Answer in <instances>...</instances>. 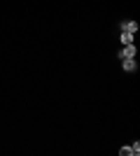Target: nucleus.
I'll return each instance as SVG.
<instances>
[{
    "mask_svg": "<svg viewBox=\"0 0 140 156\" xmlns=\"http://www.w3.org/2000/svg\"><path fill=\"white\" fill-rule=\"evenodd\" d=\"M121 58H135V44H124V49L119 51Z\"/></svg>",
    "mask_w": 140,
    "mask_h": 156,
    "instance_id": "nucleus-1",
    "label": "nucleus"
},
{
    "mask_svg": "<svg viewBox=\"0 0 140 156\" xmlns=\"http://www.w3.org/2000/svg\"><path fill=\"white\" fill-rule=\"evenodd\" d=\"M133 37H135V33H128V30L121 33V42L124 44H133Z\"/></svg>",
    "mask_w": 140,
    "mask_h": 156,
    "instance_id": "nucleus-2",
    "label": "nucleus"
},
{
    "mask_svg": "<svg viewBox=\"0 0 140 156\" xmlns=\"http://www.w3.org/2000/svg\"><path fill=\"white\" fill-rule=\"evenodd\" d=\"M135 68H138V65H135L133 58H124V70H126V72H133Z\"/></svg>",
    "mask_w": 140,
    "mask_h": 156,
    "instance_id": "nucleus-3",
    "label": "nucleus"
},
{
    "mask_svg": "<svg viewBox=\"0 0 140 156\" xmlns=\"http://www.w3.org/2000/svg\"><path fill=\"white\" fill-rule=\"evenodd\" d=\"M124 30H128V33H138V23H135V21H128V23H124Z\"/></svg>",
    "mask_w": 140,
    "mask_h": 156,
    "instance_id": "nucleus-4",
    "label": "nucleus"
},
{
    "mask_svg": "<svg viewBox=\"0 0 140 156\" xmlns=\"http://www.w3.org/2000/svg\"><path fill=\"white\" fill-rule=\"evenodd\" d=\"M119 154H124V156H131V154H135V151H133V147L128 144V147H121V149H119Z\"/></svg>",
    "mask_w": 140,
    "mask_h": 156,
    "instance_id": "nucleus-5",
    "label": "nucleus"
}]
</instances>
